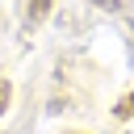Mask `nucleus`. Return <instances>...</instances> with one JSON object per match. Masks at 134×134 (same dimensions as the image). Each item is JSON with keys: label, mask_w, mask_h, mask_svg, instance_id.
Returning a JSON list of instances; mask_svg holds the SVG:
<instances>
[{"label": "nucleus", "mask_w": 134, "mask_h": 134, "mask_svg": "<svg viewBox=\"0 0 134 134\" xmlns=\"http://www.w3.org/2000/svg\"><path fill=\"white\" fill-rule=\"evenodd\" d=\"M96 4H109V8H113V4H117V0H96Z\"/></svg>", "instance_id": "1"}]
</instances>
